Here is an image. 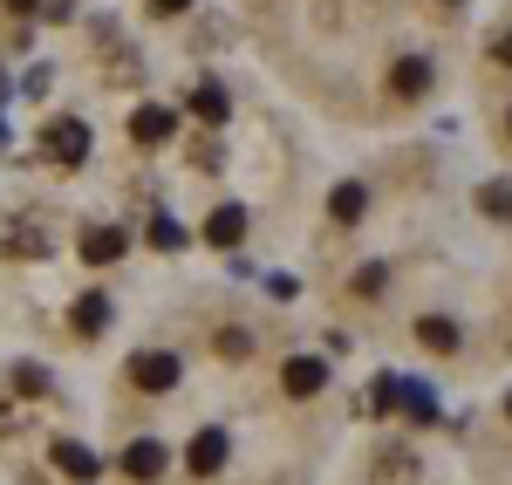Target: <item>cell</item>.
I'll return each instance as SVG.
<instances>
[{
  "mask_svg": "<svg viewBox=\"0 0 512 485\" xmlns=\"http://www.w3.org/2000/svg\"><path fill=\"white\" fill-rule=\"evenodd\" d=\"M178 376H185V369H178V356H164V349H137V356H130V383L151 390V397L178 390Z\"/></svg>",
  "mask_w": 512,
  "mask_h": 485,
  "instance_id": "cell-1",
  "label": "cell"
},
{
  "mask_svg": "<svg viewBox=\"0 0 512 485\" xmlns=\"http://www.w3.org/2000/svg\"><path fill=\"white\" fill-rule=\"evenodd\" d=\"M41 151H48L55 164H82V158H89V123L55 117L48 130H41Z\"/></svg>",
  "mask_w": 512,
  "mask_h": 485,
  "instance_id": "cell-2",
  "label": "cell"
},
{
  "mask_svg": "<svg viewBox=\"0 0 512 485\" xmlns=\"http://www.w3.org/2000/svg\"><path fill=\"white\" fill-rule=\"evenodd\" d=\"M123 253H130V233H123V226H89V233H82V260H89V267H110Z\"/></svg>",
  "mask_w": 512,
  "mask_h": 485,
  "instance_id": "cell-3",
  "label": "cell"
},
{
  "mask_svg": "<svg viewBox=\"0 0 512 485\" xmlns=\"http://www.w3.org/2000/svg\"><path fill=\"white\" fill-rule=\"evenodd\" d=\"M321 383H328V363H321V356H294V363L280 369V390H287V397H315Z\"/></svg>",
  "mask_w": 512,
  "mask_h": 485,
  "instance_id": "cell-4",
  "label": "cell"
},
{
  "mask_svg": "<svg viewBox=\"0 0 512 485\" xmlns=\"http://www.w3.org/2000/svg\"><path fill=\"white\" fill-rule=\"evenodd\" d=\"M185 465H192V479H212V472L226 465V431H198L192 451H185Z\"/></svg>",
  "mask_w": 512,
  "mask_h": 485,
  "instance_id": "cell-5",
  "label": "cell"
},
{
  "mask_svg": "<svg viewBox=\"0 0 512 485\" xmlns=\"http://www.w3.org/2000/svg\"><path fill=\"white\" fill-rule=\"evenodd\" d=\"M55 472H62V479H96V472H103V465H96V451L89 445H76V438H55Z\"/></svg>",
  "mask_w": 512,
  "mask_h": 485,
  "instance_id": "cell-6",
  "label": "cell"
},
{
  "mask_svg": "<svg viewBox=\"0 0 512 485\" xmlns=\"http://www.w3.org/2000/svg\"><path fill=\"white\" fill-rule=\"evenodd\" d=\"M205 240L212 246H239L246 240V205H219V212L205 219Z\"/></svg>",
  "mask_w": 512,
  "mask_h": 485,
  "instance_id": "cell-7",
  "label": "cell"
},
{
  "mask_svg": "<svg viewBox=\"0 0 512 485\" xmlns=\"http://www.w3.org/2000/svg\"><path fill=\"white\" fill-rule=\"evenodd\" d=\"M171 130H178V117H171V110H158V103H144V110L130 117V137H137V144H164Z\"/></svg>",
  "mask_w": 512,
  "mask_h": 485,
  "instance_id": "cell-8",
  "label": "cell"
},
{
  "mask_svg": "<svg viewBox=\"0 0 512 485\" xmlns=\"http://www.w3.org/2000/svg\"><path fill=\"white\" fill-rule=\"evenodd\" d=\"M123 472H130V479H158L164 472V445L158 438H137V445L123 451Z\"/></svg>",
  "mask_w": 512,
  "mask_h": 485,
  "instance_id": "cell-9",
  "label": "cell"
},
{
  "mask_svg": "<svg viewBox=\"0 0 512 485\" xmlns=\"http://www.w3.org/2000/svg\"><path fill=\"white\" fill-rule=\"evenodd\" d=\"M362 212H369V192H362V185H335V192H328V219H335V226H355Z\"/></svg>",
  "mask_w": 512,
  "mask_h": 485,
  "instance_id": "cell-10",
  "label": "cell"
},
{
  "mask_svg": "<svg viewBox=\"0 0 512 485\" xmlns=\"http://www.w3.org/2000/svg\"><path fill=\"white\" fill-rule=\"evenodd\" d=\"M192 117L198 123H226V117H233V103H226L219 82H198V89H192Z\"/></svg>",
  "mask_w": 512,
  "mask_h": 485,
  "instance_id": "cell-11",
  "label": "cell"
},
{
  "mask_svg": "<svg viewBox=\"0 0 512 485\" xmlns=\"http://www.w3.org/2000/svg\"><path fill=\"white\" fill-rule=\"evenodd\" d=\"M390 82H396V96H424V89H431V62H424V55H403Z\"/></svg>",
  "mask_w": 512,
  "mask_h": 485,
  "instance_id": "cell-12",
  "label": "cell"
},
{
  "mask_svg": "<svg viewBox=\"0 0 512 485\" xmlns=\"http://www.w3.org/2000/svg\"><path fill=\"white\" fill-rule=\"evenodd\" d=\"M396 410H410L417 424H431V417H437V397L424 390V383H403V376H396Z\"/></svg>",
  "mask_w": 512,
  "mask_h": 485,
  "instance_id": "cell-13",
  "label": "cell"
},
{
  "mask_svg": "<svg viewBox=\"0 0 512 485\" xmlns=\"http://www.w3.org/2000/svg\"><path fill=\"white\" fill-rule=\"evenodd\" d=\"M417 342H424V349H437V356H451V349H458V322L424 315V322H417Z\"/></svg>",
  "mask_w": 512,
  "mask_h": 485,
  "instance_id": "cell-14",
  "label": "cell"
},
{
  "mask_svg": "<svg viewBox=\"0 0 512 485\" xmlns=\"http://www.w3.org/2000/svg\"><path fill=\"white\" fill-rule=\"evenodd\" d=\"M0 246H7V253H48V233H41V226H0Z\"/></svg>",
  "mask_w": 512,
  "mask_h": 485,
  "instance_id": "cell-15",
  "label": "cell"
},
{
  "mask_svg": "<svg viewBox=\"0 0 512 485\" xmlns=\"http://www.w3.org/2000/svg\"><path fill=\"white\" fill-rule=\"evenodd\" d=\"M103 322H110V301H103V294H82L76 301V335H103Z\"/></svg>",
  "mask_w": 512,
  "mask_h": 485,
  "instance_id": "cell-16",
  "label": "cell"
},
{
  "mask_svg": "<svg viewBox=\"0 0 512 485\" xmlns=\"http://www.w3.org/2000/svg\"><path fill=\"white\" fill-rule=\"evenodd\" d=\"M151 246L178 253V246H185V226H178V219H151Z\"/></svg>",
  "mask_w": 512,
  "mask_h": 485,
  "instance_id": "cell-17",
  "label": "cell"
},
{
  "mask_svg": "<svg viewBox=\"0 0 512 485\" xmlns=\"http://www.w3.org/2000/svg\"><path fill=\"white\" fill-rule=\"evenodd\" d=\"M478 205H485L492 219H512V185H506V178H499V185H485V199H478Z\"/></svg>",
  "mask_w": 512,
  "mask_h": 485,
  "instance_id": "cell-18",
  "label": "cell"
},
{
  "mask_svg": "<svg viewBox=\"0 0 512 485\" xmlns=\"http://www.w3.org/2000/svg\"><path fill=\"white\" fill-rule=\"evenodd\" d=\"M219 356H253V335H246V328H226V335H219Z\"/></svg>",
  "mask_w": 512,
  "mask_h": 485,
  "instance_id": "cell-19",
  "label": "cell"
},
{
  "mask_svg": "<svg viewBox=\"0 0 512 485\" xmlns=\"http://www.w3.org/2000/svg\"><path fill=\"white\" fill-rule=\"evenodd\" d=\"M369 410L383 417V410H396V376H376V390H369Z\"/></svg>",
  "mask_w": 512,
  "mask_h": 485,
  "instance_id": "cell-20",
  "label": "cell"
},
{
  "mask_svg": "<svg viewBox=\"0 0 512 485\" xmlns=\"http://www.w3.org/2000/svg\"><path fill=\"white\" fill-rule=\"evenodd\" d=\"M14 390H21V397H41V390H48V376H41V369H14Z\"/></svg>",
  "mask_w": 512,
  "mask_h": 485,
  "instance_id": "cell-21",
  "label": "cell"
},
{
  "mask_svg": "<svg viewBox=\"0 0 512 485\" xmlns=\"http://www.w3.org/2000/svg\"><path fill=\"white\" fill-rule=\"evenodd\" d=\"M355 294H383V267H362L355 274Z\"/></svg>",
  "mask_w": 512,
  "mask_h": 485,
  "instance_id": "cell-22",
  "label": "cell"
},
{
  "mask_svg": "<svg viewBox=\"0 0 512 485\" xmlns=\"http://www.w3.org/2000/svg\"><path fill=\"white\" fill-rule=\"evenodd\" d=\"M492 62H512V35H499V41H492Z\"/></svg>",
  "mask_w": 512,
  "mask_h": 485,
  "instance_id": "cell-23",
  "label": "cell"
},
{
  "mask_svg": "<svg viewBox=\"0 0 512 485\" xmlns=\"http://www.w3.org/2000/svg\"><path fill=\"white\" fill-rule=\"evenodd\" d=\"M151 7H158V14H185L192 0H151Z\"/></svg>",
  "mask_w": 512,
  "mask_h": 485,
  "instance_id": "cell-24",
  "label": "cell"
},
{
  "mask_svg": "<svg viewBox=\"0 0 512 485\" xmlns=\"http://www.w3.org/2000/svg\"><path fill=\"white\" fill-rule=\"evenodd\" d=\"M0 7H7V14H35V0H0Z\"/></svg>",
  "mask_w": 512,
  "mask_h": 485,
  "instance_id": "cell-25",
  "label": "cell"
},
{
  "mask_svg": "<svg viewBox=\"0 0 512 485\" xmlns=\"http://www.w3.org/2000/svg\"><path fill=\"white\" fill-rule=\"evenodd\" d=\"M506 417H512V397H506Z\"/></svg>",
  "mask_w": 512,
  "mask_h": 485,
  "instance_id": "cell-26",
  "label": "cell"
},
{
  "mask_svg": "<svg viewBox=\"0 0 512 485\" xmlns=\"http://www.w3.org/2000/svg\"><path fill=\"white\" fill-rule=\"evenodd\" d=\"M444 7H458V0H444Z\"/></svg>",
  "mask_w": 512,
  "mask_h": 485,
  "instance_id": "cell-27",
  "label": "cell"
},
{
  "mask_svg": "<svg viewBox=\"0 0 512 485\" xmlns=\"http://www.w3.org/2000/svg\"><path fill=\"white\" fill-rule=\"evenodd\" d=\"M506 130H512V117H506Z\"/></svg>",
  "mask_w": 512,
  "mask_h": 485,
  "instance_id": "cell-28",
  "label": "cell"
}]
</instances>
